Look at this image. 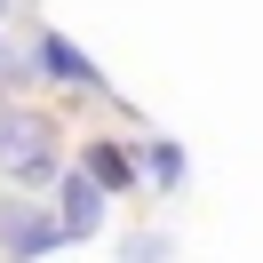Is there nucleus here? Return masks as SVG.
I'll return each instance as SVG.
<instances>
[{"mask_svg": "<svg viewBox=\"0 0 263 263\" xmlns=\"http://www.w3.org/2000/svg\"><path fill=\"white\" fill-rule=\"evenodd\" d=\"M0 176L24 183V192H40V183L56 176V152H48V120L24 112V104H0Z\"/></svg>", "mask_w": 263, "mask_h": 263, "instance_id": "nucleus-1", "label": "nucleus"}, {"mask_svg": "<svg viewBox=\"0 0 263 263\" xmlns=\"http://www.w3.org/2000/svg\"><path fill=\"white\" fill-rule=\"evenodd\" d=\"M64 247V223L32 199H0V255L8 263H32V255H56Z\"/></svg>", "mask_w": 263, "mask_h": 263, "instance_id": "nucleus-2", "label": "nucleus"}, {"mask_svg": "<svg viewBox=\"0 0 263 263\" xmlns=\"http://www.w3.org/2000/svg\"><path fill=\"white\" fill-rule=\"evenodd\" d=\"M48 183H56V223H64V247H72V239H96L104 199H112V192H104L88 167H72V176H48Z\"/></svg>", "mask_w": 263, "mask_h": 263, "instance_id": "nucleus-3", "label": "nucleus"}, {"mask_svg": "<svg viewBox=\"0 0 263 263\" xmlns=\"http://www.w3.org/2000/svg\"><path fill=\"white\" fill-rule=\"evenodd\" d=\"M24 64H32V72H48V80H64V88H104V72L88 64V56L72 48L64 32H40V40H32V56H24Z\"/></svg>", "mask_w": 263, "mask_h": 263, "instance_id": "nucleus-4", "label": "nucleus"}, {"mask_svg": "<svg viewBox=\"0 0 263 263\" xmlns=\"http://www.w3.org/2000/svg\"><path fill=\"white\" fill-rule=\"evenodd\" d=\"M80 167L104 183V192H128V183H136V160H128L120 144H88V160H80Z\"/></svg>", "mask_w": 263, "mask_h": 263, "instance_id": "nucleus-5", "label": "nucleus"}, {"mask_svg": "<svg viewBox=\"0 0 263 263\" xmlns=\"http://www.w3.org/2000/svg\"><path fill=\"white\" fill-rule=\"evenodd\" d=\"M176 247L160 239V231H128V247H120V263H167Z\"/></svg>", "mask_w": 263, "mask_h": 263, "instance_id": "nucleus-6", "label": "nucleus"}, {"mask_svg": "<svg viewBox=\"0 0 263 263\" xmlns=\"http://www.w3.org/2000/svg\"><path fill=\"white\" fill-rule=\"evenodd\" d=\"M144 160H152V183H167V192L183 183V144H152Z\"/></svg>", "mask_w": 263, "mask_h": 263, "instance_id": "nucleus-7", "label": "nucleus"}]
</instances>
